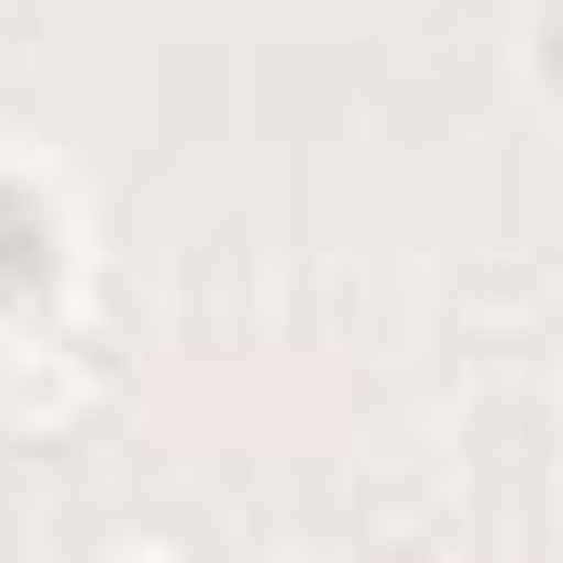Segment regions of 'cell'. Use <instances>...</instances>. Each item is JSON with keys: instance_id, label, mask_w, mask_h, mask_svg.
<instances>
[{"instance_id": "cell-1", "label": "cell", "mask_w": 563, "mask_h": 563, "mask_svg": "<svg viewBox=\"0 0 563 563\" xmlns=\"http://www.w3.org/2000/svg\"><path fill=\"white\" fill-rule=\"evenodd\" d=\"M92 563H197V551H184L170 525H106V538H92Z\"/></svg>"}]
</instances>
